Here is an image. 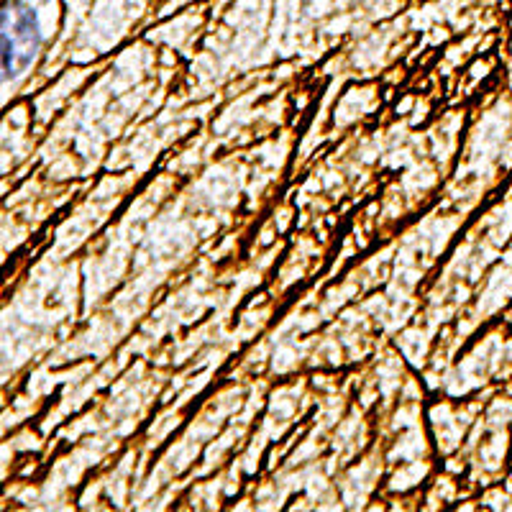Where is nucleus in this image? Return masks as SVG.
Masks as SVG:
<instances>
[{"instance_id": "obj_1", "label": "nucleus", "mask_w": 512, "mask_h": 512, "mask_svg": "<svg viewBox=\"0 0 512 512\" xmlns=\"http://www.w3.org/2000/svg\"><path fill=\"white\" fill-rule=\"evenodd\" d=\"M41 47V26L36 11L21 0L0 8V82L18 77Z\"/></svg>"}]
</instances>
